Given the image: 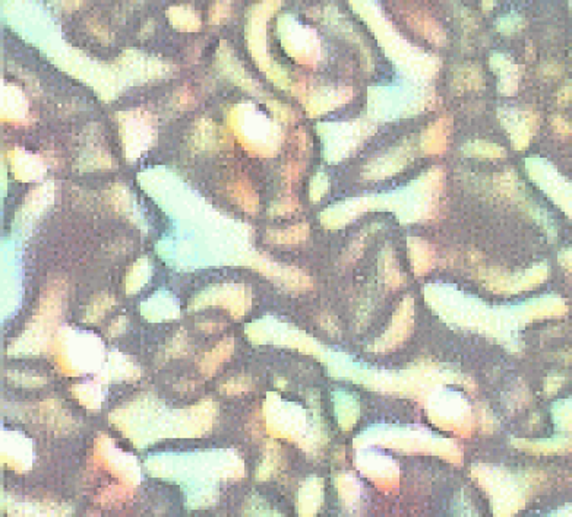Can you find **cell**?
<instances>
[{"label":"cell","mask_w":572,"mask_h":517,"mask_svg":"<svg viewBox=\"0 0 572 517\" xmlns=\"http://www.w3.org/2000/svg\"><path fill=\"white\" fill-rule=\"evenodd\" d=\"M375 441L378 440L379 443H383V445L387 446H392V447H401L404 450H417V449H423V450H429V449H435L436 452H439L441 455H445V452H451L456 450V446L452 441H446V440H439L435 438L434 434L431 433H416V431H410V430H404V428H388V430H383V431H373V430H368V433L362 434L359 443L362 441Z\"/></svg>","instance_id":"6da1fadb"},{"label":"cell","mask_w":572,"mask_h":517,"mask_svg":"<svg viewBox=\"0 0 572 517\" xmlns=\"http://www.w3.org/2000/svg\"><path fill=\"white\" fill-rule=\"evenodd\" d=\"M233 347H234L233 340H224L219 345V347L214 348L211 352L205 354L199 362L201 373L207 377H211L214 373L217 372V368L230 358V355L233 352Z\"/></svg>","instance_id":"7a4b0ae2"},{"label":"cell","mask_w":572,"mask_h":517,"mask_svg":"<svg viewBox=\"0 0 572 517\" xmlns=\"http://www.w3.org/2000/svg\"><path fill=\"white\" fill-rule=\"evenodd\" d=\"M336 396L340 426L344 430H350L359 418V404L348 393H336Z\"/></svg>","instance_id":"3957f363"},{"label":"cell","mask_w":572,"mask_h":517,"mask_svg":"<svg viewBox=\"0 0 572 517\" xmlns=\"http://www.w3.org/2000/svg\"><path fill=\"white\" fill-rule=\"evenodd\" d=\"M131 496H132L131 487L119 485V487H111L107 491H104L100 497V501L103 504H119V503L126 501Z\"/></svg>","instance_id":"277c9868"},{"label":"cell","mask_w":572,"mask_h":517,"mask_svg":"<svg viewBox=\"0 0 572 517\" xmlns=\"http://www.w3.org/2000/svg\"><path fill=\"white\" fill-rule=\"evenodd\" d=\"M249 387H251V384L246 380H242V382L231 380V382L226 383L221 389H223V391L229 393V395H237V393H243V391L249 390Z\"/></svg>","instance_id":"5b68a950"}]
</instances>
